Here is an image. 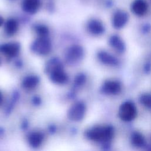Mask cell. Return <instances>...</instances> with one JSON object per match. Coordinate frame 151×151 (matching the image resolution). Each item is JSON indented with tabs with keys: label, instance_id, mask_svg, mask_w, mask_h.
<instances>
[{
	"label": "cell",
	"instance_id": "obj_23",
	"mask_svg": "<svg viewBox=\"0 0 151 151\" xmlns=\"http://www.w3.org/2000/svg\"><path fill=\"white\" fill-rule=\"evenodd\" d=\"M3 24H4V19L1 16H0V27H1Z\"/></svg>",
	"mask_w": 151,
	"mask_h": 151
},
{
	"label": "cell",
	"instance_id": "obj_8",
	"mask_svg": "<svg viewBox=\"0 0 151 151\" xmlns=\"http://www.w3.org/2000/svg\"><path fill=\"white\" fill-rule=\"evenodd\" d=\"M122 90L121 84L116 80H107L106 81L103 86V91L107 94H117Z\"/></svg>",
	"mask_w": 151,
	"mask_h": 151
},
{
	"label": "cell",
	"instance_id": "obj_14",
	"mask_svg": "<svg viewBox=\"0 0 151 151\" xmlns=\"http://www.w3.org/2000/svg\"><path fill=\"white\" fill-rule=\"evenodd\" d=\"M18 29V22L13 18H10L7 20L4 25V30L5 33L9 36L15 34Z\"/></svg>",
	"mask_w": 151,
	"mask_h": 151
},
{
	"label": "cell",
	"instance_id": "obj_5",
	"mask_svg": "<svg viewBox=\"0 0 151 151\" xmlns=\"http://www.w3.org/2000/svg\"><path fill=\"white\" fill-rule=\"evenodd\" d=\"M86 107L82 101H77L73 104L68 109L67 113L68 118L74 122L81 120L86 113Z\"/></svg>",
	"mask_w": 151,
	"mask_h": 151
},
{
	"label": "cell",
	"instance_id": "obj_19",
	"mask_svg": "<svg viewBox=\"0 0 151 151\" xmlns=\"http://www.w3.org/2000/svg\"><path fill=\"white\" fill-rule=\"evenodd\" d=\"M132 141L136 146H142L145 143V139L139 133H134L132 135Z\"/></svg>",
	"mask_w": 151,
	"mask_h": 151
},
{
	"label": "cell",
	"instance_id": "obj_18",
	"mask_svg": "<svg viewBox=\"0 0 151 151\" xmlns=\"http://www.w3.org/2000/svg\"><path fill=\"white\" fill-rule=\"evenodd\" d=\"M35 31L38 37H48L49 29L48 27L42 24H38L35 26Z\"/></svg>",
	"mask_w": 151,
	"mask_h": 151
},
{
	"label": "cell",
	"instance_id": "obj_9",
	"mask_svg": "<svg viewBox=\"0 0 151 151\" xmlns=\"http://www.w3.org/2000/svg\"><path fill=\"white\" fill-rule=\"evenodd\" d=\"M87 29L91 34L99 35L104 31V27L103 24L98 19H92L87 24Z\"/></svg>",
	"mask_w": 151,
	"mask_h": 151
},
{
	"label": "cell",
	"instance_id": "obj_11",
	"mask_svg": "<svg viewBox=\"0 0 151 151\" xmlns=\"http://www.w3.org/2000/svg\"><path fill=\"white\" fill-rule=\"evenodd\" d=\"M128 16L123 11H117L113 17V25L116 28H122L127 22Z\"/></svg>",
	"mask_w": 151,
	"mask_h": 151
},
{
	"label": "cell",
	"instance_id": "obj_6",
	"mask_svg": "<svg viewBox=\"0 0 151 151\" xmlns=\"http://www.w3.org/2000/svg\"><path fill=\"white\" fill-rule=\"evenodd\" d=\"M84 56V50L79 45L70 46L67 50L65 58L66 61L69 64H74L81 60Z\"/></svg>",
	"mask_w": 151,
	"mask_h": 151
},
{
	"label": "cell",
	"instance_id": "obj_22",
	"mask_svg": "<svg viewBox=\"0 0 151 151\" xmlns=\"http://www.w3.org/2000/svg\"><path fill=\"white\" fill-rule=\"evenodd\" d=\"M32 102L35 105H39L41 103V99L38 97H34L32 100Z\"/></svg>",
	"mask_w": 151,
	"mask_h": 151
},
{
	"label": "cell",
	"instance_id": "obj_2",
	"mask_svg": "<svg viewBox=\"0 0 151 151\" xmlns=\"http://www.w3.org/2000/svg\"><path fill=\"white\" fill-rule=\"evenodd\" d=\"M113 135V129L111 127L97 126L93 127L86 132V136L91 140L101 142L110 140Z\"/></svg>",
	"mask_w": 151,
	"mask_h": 151
},
{
	"label": "cell",
	"instance_id": "obj_20",
	"mask_svg": "<svg viewBox=\"0 0 151 151\" xmlns=\"http://www.w3.org/2000/svg\"><path fill=\"white\" fill-rule=\"evenodd\" d=\"M86 80V76L83 73H80L77 74L74 80V84L76 86H81L83 85Z\"/></svg>",
	"mask_w": 151,
	"mask_h": 151
},
{
	"label": "cell",
	"instance_id": "obj_13",
	"mask_svg": "<svg viewBox=\"0 0 151 151\" xmlns=\"http://www.w3.org/2000/svg\"><path fill=\"white\" fill-rule=\"evenodd\" d=\"M97 56L99 60L104 64L108 65H116L118 64V60L114 56L106 51H100Z\"/></svg>",
	"mask_w": 151,
	"mask_h": 151
},
{
	"label": "cell",
	"instance_id": "obj_3",
	"mask_svg": "<svg viewBox=\"0 0 151 151\" xmlns=\"http://www.w3.org/2000/svg\"><path fill=\"white\" fill-rule=\"evenodd\" d=\"M31 48L38 55H47L51 50V43L48 37H38L31 44Z\"/></svg>",
	"mask_w": 151,
	"mask_h": 151
},
{
	"label": "cell",
	"instance_id": "obj_4",
	"mask_svg": "<svg viewBox=\"0 0 151 151\" xmlns=\"http://www.w3.org/2000/svg\"><path fill=\"white\" fill-rule=\"evenodd\" d=\"M137 114V110L134 104L130 101L123 103L119 108V116L120 119L125 122L133 120Z\"/></svg>",
	"mask_w": 151,
	"mask_h": 151
},
{
	"label": "cell",
	"instance_id": "obj_15",
	"mask_svg": "<svg viewBox=\"0 0 151 151\" xmlns=\"http://www.w3.org/2000/svg\"><path fill=\"white\" fill-rule=\"evenodd\" d=\"M39 78L34 75L26 76L22 81V86L26 89H32L35 88L39 83Z\"/></svg>",
	"mask_w": 151,
	"mask_h": 151
},
{
	"label": "cell",
	"instance_id": "obj_7",
	"mask_svg": "<svg viewBox=\"0 0 151 151\" xmlns=\"http://www.w3.org/2000/svg\"><path fill=\"white\" fill-rule=\"evenodd\" d=\"M0 51L9 57L17 56L20 51V45L17 42H10L0 46Z\"/></svg>",
	"mask_w": 151,
	"mask_h": 151
},
{
	"label": "cell",
	"instance_id": "obj_1",
	"mask_svg": "<svg viewBox=\"0 0 151 151\" xmlns=\"http://www.w3.org/2000/svg\"><path fill=\"white\" fill-rule=\"evenodd\" d=\"M45 70L49 73L50 80L55 84H63L68 80V76L64 70L63 65L56 58L49 61Z\"/></svg>",
	"mask_w": 151,
	"mask_h": 151
},
{
	"label": "cell",
	"instance_id": "obj_21",
	"mask_svg": "<svg viewBox=\"0 0 151 151\" xmlns=\"http://www.w3.org/2000/svg\"><path fill=\"white\" fill-rule=\"evenodd\" d=\"M141 102L147 107H151V95L145 94L141 97Z\"/></svg>",
	"mask_w": 151,
	"mask_h": 151
},
{
	"label": "cell",
	"instance_id": "obj_17",
	"mask_svg": "<svg viewBox=\"0 0 151 151\" xmlns=\"http://www.w3.org/2000/svg\"><path fill=\"white\" fill-rule=\"evenodd\" d=\"M109 44L112 48L119 52H123L125 49V45L122 40L118 36L113 35L109 40Z\"/></svg>",
	"mask_w": 151,
	"mask_h": 151
},
{
	"label": "cell",
	"instance_id": "obj_24",
	"mask_svg": "<svg viewBox=\"0 0 151 151\" xmlns=\"http://www.w3.org/2000/svg\"><path fill=\"white\" fill-rule=\"evenodd\" d=\"M2 93H1V92L0 91V104H1V102H2Z\"/></svg>",
	"mask_w": 151,
	"mask_h": 151
},
{
	"label": "cell",
	"instance_id": "obj_10",
	"mask_svg": "<svg viewBox=\"0 0 151 151\" xmlns=\"http://www.w3.org/2000/svg\"><path fill=\"white\" fill-rule=\"evenodd\" d=\"M40 0H24L22 7L24 11L29 14H34L40 7Z\"/></svg>",
	"mask_w": 151,
	"mask_h": 151
},
{
	"label": "cell",
	"instance_id": "obj_16",
	"mask_svg": "<svg viewBox=\"0 0 151 151\" xmlns=\"http://www.w3.org/2000/svg\"><path fill=\"white\" fill-rule=\"evenodd\" d=\"M147 4L143 0H136L132 5V10L137 15H143L147 11Z\"/></svg>",
	"mask_w": 151,
	"mask_h": 151
},
{
	"label": "cell",
	"instance_id": "obj_12",
	"mask_svg": "<svg viewBox=\"0 0 151 151\" xmlns=\"http://www.w3.org/2000/svg\"><path fill=\"white\" fill-rule=\"evenodd\" d=\"M44 140V135L39 132H34L29 134L28 137L29 145L33 148H37L41 146Z\"/></svg>",
	"mask_w": 151,
	"mask_h": 151
}]
</instances>
